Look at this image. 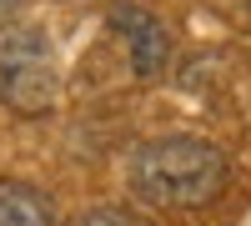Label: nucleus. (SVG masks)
Wrapping results in <instances>:
<instances>
[{
    "mask_svg": "<svg viewBox=\"0 0 251 226\" xmlns=\"http://www.w3.org/2000/svg\"><path fill=\"white\" fill-rule=\"evenodd\" d=\"M131 186L151 206L201 211L226 191V156L201 136H161L131 156Z\"/></svg>",
    "mask_w": 251,
    "mask_h": 226,
    "instance_id": "1",
    "label": "nucleus"
},
{
    "mask_svg": "<svg viewBox=\"0 0 251 226\" xmlns=\"http://www.w3.org/2000/svg\"><path fill=\"white\" fill-rule=\"evenodd\" d=\"M60 66L46 30L35 25H5L0 30V100L15 116H46L55 106Z\"/></svg>",
    "mask_w": 251,
    "mask_h": 226,
    "instance_id": "2",
    "label": "nucleus"
},
{
    "mask_svg": "<svg viewBox=\"0 0 251 226\" xmlns=\"http://www.w3.org/2000/svg\"><path fill=\"white\" fill-rule=\"evenodd\" d=\"M111 25L126 35L136 80H161L166 66H171V30H166L151 10H141V5H116L111 10Z\"/></svg>",
    "mask_w": 251,
    "mask_h": 226,
    "instance_id": "3",
    "label": "nucleus"
},
{
    "mask_svg": "<svg viewBox=\"0 0 251 226\" xmlns=\"http://www.w3.org/2000/svg\"><path fill=\"white\" fill-rule=\"evenodd\" d=\"M0 226H55V211L35 186L5 181L0 186Z\"/></svg>",
    "mask_w": 251,
    "mask_h": 226,
    "instance_id": "4",
    "label": "nucleus"
},
{
    "mask_svg": "<svg viewBox=\"0 0 251 226\" xmlns=\"http://www.w3.org/2000/svg\"><path fill=\"white\" fill-rule=\"evenodd\" d=\"M71 226H151V221L131 206H91V211L71 216Z\"/></svg>",
    "mask_w": 251,
    "mask_h": 226,
    "instance_id": "5",
    "label": "nucleus"
},
{
    "mask_svg": "<svg viewBox=\"0 0 251 226\" xmlns=\"http://www.w3.org/2000/svg\"><path fill=\"white\" fill-rule=\"evenodd\" d=\"M25 0H0V15H10V10H20Z\"/></svg>",
    "mask_w": 251,
    "mask_h": 226,
    "instance_id": "6",
    "label": "nucleus"
}]
</instances>
